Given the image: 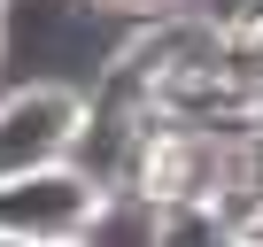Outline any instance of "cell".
Masks as SVG:
<instances>
[{
  "instance_id": "cell-2",
  "label": "cell",
  "mask_w": 263,
  "mask_h": 247,
  "mask_svg": "<svg viewBox=\"0 0 263 247\" xmlns=\"http://www.w3.org/2000/svg\"><path fill=\"white\" fill-rule=\"evenodd\" d=\"M108 209H116V201H108L78 162H62V170H31V178H0V232L24 239V247L93 239Z\"/></svg>"
},
{
  "instance_id": "cell-4",
  "label": "cell",
  "mask_w": 263,
  "mask_h": 247,
  "mask_svg": "<svg viewBox=\"0 0 263 247\" xmlns=\"http://www.w3.org/2000/svg\"><path fill=\"white\" fill-rule=\"evenodd\" d=\"M140 247H232L217 201H178V209H147Z\"/></svg>"
},
{
  "instance_id": "cell-6",
  "label": "cell",
  "mask_w": 263,
  "mask_h": 247,
  "mask_svg": "<svg viewBox=\"0 0 263 247\" xmlns=\"http://www.w3.org/2000/svg\"><path fill=\"white\" fill-rule=\"evenodd\" d=\"M0 247H24V239H8V232H0Z\"/></svg>"
},
{
  "instance_id": "cell-7",
  "label": "cell",
  "mask_w": 263,
  "mask_h": 247,
  "mask_svg": "<svg viewBox=\"0 0 263 247\" xmlns=\"http://www.w3.org/2000/svg\"><path fill=\"white\" fill-rule=\"evenodd\" d=\"M62 247H93V239H62Z\"/></svg>"
},
{
  "instance_id": "cell-1",
  "label": "cell",
  "mask_w": 263,
  "mask_h": 247,
  "mask_svg": "<svg viewBox=\"0 0 263 247\" xmlns=\"http://www.w3.org/2000/svg\"><path fill=\"white\" fill-rule=\"evenodd\" d=\"M93 123V85L78 77H24L0 93V178H31V170H62L85 147Z\"/></svg>"
},
{
  "instance_id": "cell-5",
  "label": "cell",
  "mask_w": 263,
  "mask_h": 247,
  "mask_svg": "<svg viewBox=\"0 0 263 247\" xmlns=\"http://www.w3.org/2000/svg\"><path fill=\"white\" fill-rule=\"evenodd\" d=\"M0 39H8V8H0Z\"/></svg>"
},
{
  "instance_id": "cell-3",
  "label": "cell",
  "mask_w": 263,
  "mask_h": 247,
  "mask_svg": "<svg viewBox=\"0 0 263 247\" xmlns=\"http://www.w3.org/2000/svg\"><path fill=\"white\" fill-rule=\"evenodd\" d=\"M209 77L263 100V8H224L209 31Z\"/></svg>"
}]
</instances>
